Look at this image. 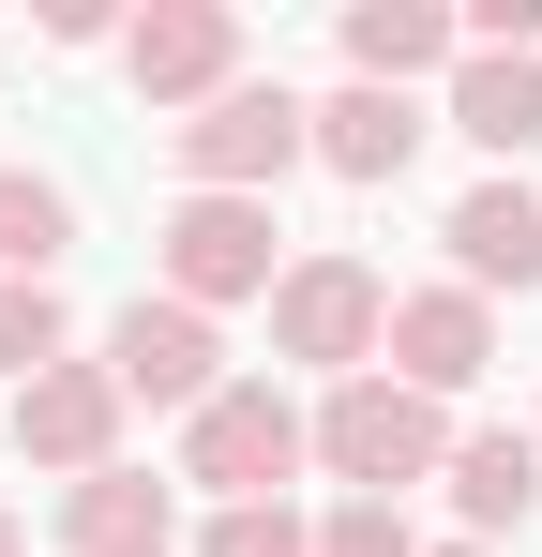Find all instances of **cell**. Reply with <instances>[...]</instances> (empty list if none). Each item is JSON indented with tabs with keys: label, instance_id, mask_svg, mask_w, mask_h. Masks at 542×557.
Here are the masks:
<instances>
[{
	"label": "cell",
	"instance_id": "obj_1",
	"mask_svg": "<svg viewBox=\"0 0 542 557\" xmlns=\"http://www.w3.org/2000/svg\"><path fill=\"white\" fill-rule=\"evenodd\" d=\"M317 467H332L347 497H392V512H407V482H438V467H452L438 392H407V376H347V392L317 407Z\"/></svg>",
	"mask_w": 542,
	"mask_h": 557
},
{
	"label": "cell",
	"instance_id": "obj_2",
	"mask_svg": "<svg viewBox=\"0 0 542 557\" xmlns=\"http://www.w3.org/2000/svg\"><path fill=\"white\" fill-rule=\"evenodd\" d=\"M301 453H317V422H301L271 376H226V392L181 422V482H211V512H257V497H286V482H301Z\"/></svg>",
	"mask_w": 542,
	"mask_h": 557
},
{
	"label": "cell",
	"instance_id": "obj_3",
	"mask_svg": "<svg viewBox=\"0 0 542 557\" xmlns=\"http://www.w3.org/2000/svg\"><path fill=\"white\" fill-rule=\"evenodd\" d=\"M377 332H392V286L361 272V257H301V272H271V347L317 362L332 392L377 376Z\"/></svg>",
	"mask_w": 542,
	"mask_h": 557
},
{
	"label": "cell",
	"instance_id": "obj_4",
	"mask_svg": "<svg viewBox=\"0 0 542 557\" xmlns=\"http://www.w3.org/2000/svg\"><path fill=\"white\" fill-rule=\"evenodd\" d=\"M286 166H301V91L286 76H242V91H211L181 121V182L196 196H271Z\"/></svg>",
	"mask_w": 542,
	"mask_h": 557
},
{
	"label": "cell",
	"instance_id": "obj_5",
	"mask_svg": "<svg viewBox=\"0 0 542 557\" xmlns=\"http://www.w3.org/2000/svg\"><path fill=\"white\" fill-rule=\"evenodd\" d=\"M167 301H271V196H181L167 211Z\"/></svg>",
	"mask_w": 542,
	"mask_h": 557
},
{
	"label": "cell",
	"instance_id": "obj_6",
	"mask_svg": "<svg viewBox=\"0 0 542 557\" xmlns=\"http://www.w3.org/2000/svg\"><path fill=\"white\" fill-rule=\"evenodd\" d=\"M211 362H226V347H211V317H196V301H121V332H106L121 407H181V422H196V407L226 392Z\"/></svg>",
	"mask_w": 542,
	"mask_h": 557
},
{
	"label": "cell",
	"instance_id": "obj_7",
	"mask_svg": "<svg viewBox=\"0 0 542 557\" xmlns=\"http://www.w3.org/2000/svg\"><path fill=\"white\" fill-rule=\"evenodd\" d=\"M15 453L61 467V482L121 467V376H106V362H46V376H15Z\"/></svg>",
	"mask_w": 542,
	"mask_h": 557
},
{
	"label": "cell",
	"instance_id": "obj_8",
	"mask_svg": "<svg viewBox=\"0 0 542 557\" xmlns=\"http://www.w3.org/2000/svg\"><path fill=\"white\" fill-rule=\"evenodd\" d=\"M121 61H136L151 106H211V91H242V15H226V0H151V15L121 30Z\"/></svg>",
	"mask_w": 542,
	"mask_h": 557
},
{
	"label": "cell",
	"instance_id": "obj_9",
	"mask_svg": "<svg viewBox=\"0 0 542 557\" xmlns=\"http://www.w3.org/2000/svg\"><path fill=\"white\" fill-rule=\"evenodd\" d=\"M482 362H497V317L467 286H407L392 332H377V376H407V392H467Z\"/></svg>",
	"mask_w": 542,
	"mask_h": 557
},
{
	"label": "cell",
	"instance_id": "obj_10",
	"mask_svg": "<svg viewBox=\"0 0 542 557\" xmlns=\"http://www.w3.org/2000/svg\"><path fill=\"white\" fill-rule=\"evenodd\" d=\"M301 151L332 166V182H407V151H422V106L407 91H332V106H301Z\"/></svg>",
	"mask_w": 542,
	"mask_h": 557
},
{
	"label": "cell",
	"instance_id": "obj_11",
	"mask_svg": "<svg viewBox=\"0 0 542 557\" xmlns=\"http://www.w3.org/2000/svg\"><path fill=\"white\" fill-rule=\"evenodd\" d=\"M61 543L76 557H167L181 543V497L151 482V467H90V482H61Z\"/></svg>",
	"mask_w": 542,
	"mask_h": 557
},
{
	"label": "cell",
	"instance_id": "obj_12",
	"mask_svg": "<svg viewBox=\"0 0 542 557\" xmlns=\"http://www.w3.org/2000/svg\"><path fill=\"white\" fill-rule=\"evenodd\" d=\"M452 272H467V301L482 286H542V196L528 182H467L452 196Z\"/></svg>",
	"mask_w": 542,
	"mask_h": 557
},
{
	"label": "cell",
	"instance_id": "obj_13",
	"mask_svg": "<svg viewBox=\"0 0 542 557\" xmlns=\"http://www.w3.org/2000/svg\"><path fill=\"white\" fill-rule=\"evenodd\" d=\"M438 61H467V15H438V0H347V76L361 91H407Z\"/></svg>",
	"mask_w": 542,
	"mask_h": 557
},
{
	"label": "cell",
	"instance_id": "obj_14",
	"mask_svg": "<svg viewBox=\"0 0 542 557\" xmlns=\"http://www.w3.org/2000/svg\"><path fill=\"white\" fill-rule=\"evenodd\" d=\"M452 512H467V543H497V528H528L542 512V437H513V422H497V437H452Z\"/></svg>",
	"mask_w": 542,
	"mask_h": 557
},
{
	"label": "cell",
	"instance_id": "obj_15",
	"mask_svg": "<svg viewBox=\"0 0 542 557\" xmlns=\"http://www.w3.org/2000/svg\"><path fill=\"white\" fill-rule=\"evenodd\" d=\"M452 136H482V151L513 166V151L542 136V61H497V46H467V61H452Z\"/></svg>",
	"mask_w": 542,
	"mask_h": 557
},
{
	"label": "cell",
	"instance_id": "obj_16",
	"mask_svg": "<svg viewBox=\"0 0 542 557\" xmlns=\"http://www.w3.org/2000/svg\"><path fill=\"white\" fill-rule=\"evenodd\" d=\"M61 257H76V196L30 182V166H0V286H46Z\"/></svg>",
	"mask_w": 542,
	"mask_h": 557
},
{
	"label": "cell",
	"instance_id": "obj_17",
	"mask_svg": "<svg viewBox=\"0 0 542 557\" xmlns=\"http://www.w3.org/2000/svg\"><path fill=\"white\" fill-rule=\"evenodd\" d=\"M196 557H317V528H301L286 497H257V512H211V528H196Z\"/></svg>",
	"mask_w": 542,
	"mask_h": 557
},
{
	"label": "cell",
	"instance_id": "obj_18",
	"mask_svg": "<svg viewBox=\"0 0 542 557\" xmlns=\"http://www.w3.org/2000/svg\"><path fill=\"white\" fill-rule=\"evenodd\" d=\"M61 362V286H0V376H46Z\"/></svg>",
	"mask_w": 542,
	"mask_h": 557
},
{
	"label": "cell",
	"instance_id": "obj_19",
	"mask_svg": "<svg viewBox=\"0 0 542 557\" xmlns=\"http://www.w3.org/2000/svg\"><path fill=\"white\" fill-rule=\"evenodd\" d=\"M317 557H422V543H407V512H392V497H347V512L317 528Z\"/></svg>",
	"mask_w": 542,
	"mask_h": 557
},
{
	"label": "cell",
	"instance_id": "obj_20",
	"mask_svg": "<svg viewBox=\"0 0 542 557\" xmlns=\"http://www.w3.org/2000/svg\"><path fill=\"white\" fill-rule=\"evenodd\" d=\"M0 557H30V543H15V512H0Z\"/></svg>",
	"mask_w": 542,
	"mask_h": 557
},
{
	"label": "cell",
	"instance_id": "obj_21",
	"mask_svg": "<svg viewBox=\"0 0 542 557\" xmlns=\"http://www.w3.org/2000/svg\"><path fill=\"white\" fill-rule=\"evenodd\" d=\"M452 557H482V543H452Z\"/></svg>",
	"mask_w": 542,
	"mask_h": 557
}]
</instances>
